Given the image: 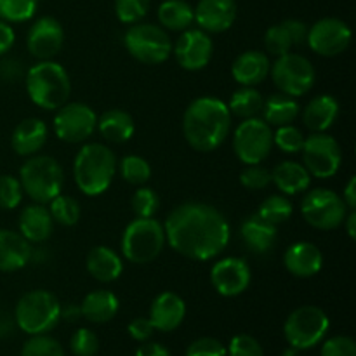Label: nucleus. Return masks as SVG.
Listing matches in <instances>:
<instances>
[{
    "label": "nucleus",
    "instance_id": "f257e3e1",
    "mask_svg": "<svg viewBox=\"0 0 356 356\" xmlns=\"http://www.w3.org/2000/svg\"><path fill=\"white\" fill-rule=\"evenodd\" d=\"M165 240L176 252L193 261L218 257L228 247V219L204 202H184L170 211L163 222Z\"/></svg>",
    "mask_w": 356,
    "mask_h": 356
},
{
    "label": "nucleus",
    "instance_id": "f03ea898",
    "mask_svg": "<svg viewBox=\"0 0 356 356\" xmlns=\"http://www.w3.org/2000/svg\"><path fill=\"white\" fill-rule=\"evenodd\" d=\"M232 129V113L225 101L202 96L191 101L183 115V134L188 145L200 153L218 149Z\"/></svg>",
    "mask_w": 356,
    "mask_h": 356
},
{
    "label": "nucleus",
    "instance_id": "7ed1b4c3",
    "mask_svg": "<svg viewBox=\"0 0 356 356\" xmlns=\"http://www.w3.org/2000/svg\"><path fill=\"white\" fill-rule=\"evenodd\" d=\"M117 156L103 143H89L79 149L73 162V177L87 197H99L111 186L117 174Z\"/></svg>",
    "mask_w": 356,
    "mask_h": 356
},
{
    "label": "nucleus",
    "instance_id": "20e7f679",
    "mask_svg": "<svg viewBox=\"0 0 356 356\" xmlns=\"http://www.w3.org/2000/svg\"><path fill=\"white\" fill-rule=\"evenodd\" d=\"M24 86L31 103L47 111H56L68 103L72 80L65 66L47 59L31 66L24 76Z\"/></svg>",
    "mask_w": 356,
    "mask_h": 356
},
{
    "label": "nucleus",
    "instance_id": "39448f33",
    "mask_svg": "<svg viewBox=\"0 0 356 356\" xmlns=\"http://www.w3.org/2000/svg\"><path fill=\"white\" fill-rule=\"evenodd\" d=\"M19 183L23 191L35 204H49L65 186V172L61 163L49 155L28 156L19 169Z\"/></svg>",
    "mask_w": 356,
    "mask_h": 356
},
{
    "label": "nucleus",
    "instance_id": "423d86ee",
    "mask_svg": "<svg viewBox=\"0 0 356 356\" xmlns=\"http://www.w3.org/2000/svg\"><path fill=\"white\" fill-rule=\"evenodd\" d=\"M165 243V229L159 219L136 218L122 233L120 250L131 263L148 264L162 254Z\"/></svg>",
    "mask_w": 356,
    "mask_h": 356
},
{
    "label": "nucleus",
    "instance_id": "0eeeda50",
    "mask_svg": "<svg viewBox=\"0 0 356 356\" xmlns=\"http://www.w3.org/2000/svg\"><path fill=\"white\" fill-rule=\"evenodd\" d=\"M61 302L52 292L44 289H35L26 292L17 301L14 309L16 325L30 336L47 334L61 320Z\"/></svg>",
    "mask_w": 356,
    "mask_h": 356
},
{
    "label": "nucleus",
    "instance_id": "6e6552de",
    "mask_svg": "<svg viewBox=\"0 0 356 356\" xmlns=\"http://www.w3.org/2000/svg\"><path fill=\"white\" fill-rule=\"evenodd\" d=\"M129 54L145 65H160L172 56V40L159 24L134 23L124 35Z\"/></svg>",
    "mask_w": 356,
    "mask_h": 356
},
{
    "label": "nucleus",
    "instance_id": "1a4fd4ad",
    "mask_svg": "<svg viewBox=\"0 0 356 356\" xmlns=\"http://www.w3.org/2000/svg\"><path fill=\"white\" fill-rule=\"evenodd\" d=\"M330 329L327 313L318 306H301L287 316L284 334L287 343L296 350H309L322 343Z\"/></svg>",
    "mask_w": 356,
    "mask_h": 356
},
{
    "label": "nucleus",
    "instance_id": "9d476101",
    "mask_svg": "<svg viewBox=\"0 0 356 356\" xmlns=\"http://www.w3.org/2000/svg\"><path fill=\"white\" fill-rule=\"evenodd\" d=\"M270 75L277 89L292 97H301L308 94L316 82L313 63L298 52L278 56L271 65Z\"/></svg>",
    "mask_w": 356,
    "mask_h": 356
},
{
    "label": "nucleus",
    "instance_id": "9b49d317",
    "mask_svg": "<svg viewBox=\"0 0 356 356\" xmlns=\"http://www.w3.org/2000/svg\"><path fill=\"white\" fill-rule=\"evenodd\" d=\"M305 193L301 202V214L312 228L330 232L343 226L348 207L339 193L329 188H315Z\"/></svg>",
    "mask_w": 356,
    "mask_h": 356
},
{
    "label": "nucleus",
    "instance_id": "f8f14e48",
    "mask_svg": "<svg viewBox=\"0 0 356 356\" xmlns=\"http://www.w3.org/2000/svg\"><path fill=\"white\" fill-rule=\"evenodd\" d=\"M233 149L245 165L263 163L273 149V129L259 117L245 118L233 132Z\"/></svg>",
    "mask_w": 356,
    "mask_h": 356
},
{
    "label": "nucleus",
    "instance_id": "ddd939ff",
    "mask_svg": "<svg viewBox=\"0 0 356 356\" xmlns=\"http://www.w3.org/2000/svg\"><path fill=\"white\" fill-rule=\"evenodd\" d=\"M302 165L309 176L316 179H329L334 177L341 169L343 152L332 136L327 132H313L305 139L302 145Z\"/></svg>",
    "mask_w": 356,
    "mask_h": 356
},
{
    "label": "nucleus",
    "instance_id": "4468645a",
    "mask_svg": "<svg viewBox=\"0 0 356 356\" xmlns=\"http://www.w3.org/2000/svg\"><path fill=\"white\" fill-rule=\"evenodd\" d=\"M97 125V115L86 103H65L56 110L52 129L61 141L79 145L94 134Z\"/></svg>",
    "mask_w": 356,
    "mask_h": 356
},
{
    "label": "nucleus",
    "instance_id": "2eb2a0df",
    "mask_svg": "<svg viewBox=\"0 0 356 356\" xmlns=\"http://www.w3.org/2000/svg\"><path fill=\"white\" fill-rule=\"evenodd\" d=\"M306 44L318 56L336 58L350 47L351 30L339 17H323L308 28Z\"/></svg>",
    "mask_w": 356,
    "mask_h": 356
},
{
    "label": "nucleus",
    "instance_id": "dca6fc26",
    "mask_svg": "<svg viewBox=\"0 0 356 356\" xmlns=\"http://www.w3.org/2000/svg\"><path fill=\"white\" fill-rule=\"evenodd\" d=\"M172 54L177 65L186 72H200L207 68L214 54V42L200 28H188L172 44Z\"/></svg>",
    "mask_w": 356,
    "mask_h": 356
},
{
    "label": "nucleus",
    "instance_id": "f3484780",
    "mask_svg": "<svg viewBox=\"0 0 356 356\" xmlns=\"http://www.w3.org/2000/svg\"><path fill=\"white\" fill-rule=\"evenodd\" d=\"M252 271L242 257H225L214 263L211 270V284L216 292L225 298H236L249 289Z\"/></svg>",
    "mask_w": 356,
    "mask_h": 356
},
{
    "label": "nucleus",
    "instance_id": "a211bd4d",
    "mask_svg": "<svg viewBox=\"0 0 356 356\" xmlns=\"http://www.w3.org/2000/svg\"><path fill=\"white\" fill-rule=\"evenodd\" d=\"M65 44V30L56 17H38L26 35V47L38 61H47L61 52Z\"/></svg>",
    "mask_w": 356,
    "mask_h": 356
},
{
    "label": "nucleus",
    "instance_id": "6ab92c4d",
    "mask_svg": "<svg viewBox=\"0 0 356 356\" xmlns=\"http://www.w3.org/2000/svg\"><path fill=\"white\" fill-rule=\"evenodd\" d=\"M195 23L205 33H222L236 19L235 0H200L193 9Z\"/></svg>",
    "mask_w": 356,
    "mask_h": 356
},
{
    "label": "nucleus",
    "instance_id": "aec40b11",
    "mask_svg": "<svg viewBox=\"0 0 356 356\" xmlns=\"http://www.w3.org/2000/svg\"><path fill=\"white\" fill-rule=\"evenodd\" d=\"M306 35H308V26L302 21L285 19L268 28L264 35V47L268 54L278 58L306 44Z\"/></svg>",
    "mask_w": 356,
    "mask_h": 356
},
{
    "label": "nucleus",
    "instance_id": "412c9836",
    "mask_svg": "<svg viewBox=\"0 0 356 356\" xmlns=\"http://www.w3.org/2000/svg\"><path fill=\"white\" fill-rule=\"evenodd\" d=\"M186 316V302L176 292H162L149 308V322L160 332H172Z\"/></svg>",
    "mask_w": 356,
    "mask_h": 356
},
{
    "label": "nucleus",
    "instance_id": "4be33fe9",
    "mask_svg": "<svg viewBox=\"0 0 356 356\" xmlns=\"http://www.w3.org/2000/svg\"><path fill=\"white\" fill-rule=\"evenodd\" d=\"M284 266L296 278H312L323 266V254L315 243L296 242L285 250Z\"/></svg>",
    "mask_w": 356,
    "mask_h": 356
},
{
    "label": "nucleus",
    "instance_id": "5701e85b",
    "mask_svg": "<svg viewBox=\"0 0 356 356\" xmlns=\"http://www.w3.org/2000/svg\"><path fill=\"white\" fill-rule=\"evenodd\" d=\"M49 138V127L40 118H24L16 125L10 136V146L19 156H33L40 153Z\"/></svg>",
    "mask_w": 356,
    "mask_h": 356
},
{
    "label": "nucleus",
    "instance_id": "b1692460",
    "mask_svg": "<svg viewBox=\"0 0 356 356\" xmlns=\"http://www.w3.org/2000/svg\"><path fill=\"white\" fill-rule=\"evenodd\" d=\"M271 70L270 56L261 51H245L233 61L232 75L242 87H256L268 79Z\"/></svg>",
    "mask_w": 356,
    "mask_h": 356
},
{
    "label": "nucleus",
    "instance_id": "393cba45",
    "mask_svg": "<svg viewBox=\"0 0 356 356\" xmlns=\"http://www.w3.org/2000/svg\"><path fill=\"white\" fill-rule=\"evenodd\" d=\"M30 242L13 229H0V271L10 273L26 266L31 261Z\"/></svg>",
    "mask_w": 356,
    "mask_h": 356
},
{
    "label": "nucleus",
    "instance_id": "a878e982",
    "mask_svg": "<svg viewBox=\"0 0 356 356\" xmlns=\"http://www.w3.org/2000/svg\"><path fill=\"white\" fill-rule=\"evenodd\" d=\"M17 226L21 235L30 243L45 242L54 232V221L49 209L44 204H35V202L21 211Z\"/></svg>",
    "mask_w": 356,
    "mask_h": 356
},
{
    "label": "nucleus",
    "instance_id": "bb28decb",
    "mask_svg": "<svg viewBox=\"0 0 356 356\" xmlns=\"http://www.w3.org/2000/svg\"><path fill=\"white\" fill-rule=\"evenodd\" d=\"M86 268L94 280L101 284H111L120 278L124 271V259L111 247L97 245L87 254Z\"/></svg>",
    "mask_w": 356,
    "mask_h": 356
},
{
    "label": "nucleus",
    "instance_id": "cd10ccee",
    "mask_svg": "<svg viewBox=\"0 0 356 356\" xmlns=\"http://www.w3.org/2000/svg\"><path fill=\"white\" fill-rule=\"evenodd\" d=\"M278 226L264 221L259 214H252L240 226V236L247 249L254 254H266L277 243Z\"/></svg>",
    "mask_w": 356,
    "mask_h": 356
},
{
    "label": "nucleus",
    "instance_id": "c85d7f7f",
    "mask_svg": "<svg viewBox=\"0 0 356 356\" xmlns=\"http://www.w3.org/2000/svg\"><path fill=\"white\" fill-rule=\"evenodd\" d=\"M271 183L278 188V191H282V195L292 197V195L305 193L309 190L312 176L302 163L285 160L271 170Z\"/></svg>",
    "mask_w": 356,
    "mask_h": 356
},
{
    "label": "nucleus",
    "instance_id": "c756f323",
    "mask_svg": "<svg viewBox=\"0 0 356 356\" xmlns=\"http://www.w3.org/2000/svg\"><path fill=\"white\" fill-rule=\"evenodd\" d=\"M339 117V103L330 94L315 96L302 110V122L312 132H327Z\"/></svg>",
    "mask_w": 356,
    "mask_h": 356
},
{
    "label": "nucleus",
    "instance_id": "7c9ffc66",
    "mask_svg": "<svg viewBox=\"0 0 356 356\" xmlns=\"http://www.w3.org/2000/svg\"><path fill=\"white\" fill-rule=\"evenodd\" d=\"M263 120L270 127H282V125L294 124L301 115V104L298 97H292L284 92H275L268 96L263 103Z\"/></svg>",
    "mask_w": 356,
    "mask_h": 356
},
{
    "label": "nucleus",
    "instance_id": "2f4dec72",
    "mask_svg": "<svg viewBox=\"0 0 356 356\" xmlns=\"http://www.w3.org/2000/svg\"><path fill=\"white\" fill-rule=\"evenodd\" d=\"M118 309H120V301L113 292L106 289L89 292L80 305L82 316L92 323L110 322L117 316Z\"/></svg>",
    "mask_w": 356,
    "mask_h": 356
},
{
    "label": "nucleus",
    "instance_id": "473e14b6",
    "mask_svg": "<svg viewBox=\"0 0 356 356\" xmlns=\"http://www.w3.org/2000/svg\"><path fill=\"white\" fill-rule=\"evenodd\" d=\"M96 129L106 141L122 145V143H127L134 136L136 124L131 113L120 110V108H113V110L104 111L97 118Z\"/></svg>",
    "mask_w": 356,
    "mask_h": 356
},
{
    "label": "nucleus",
    "instance_id": "72a5a7b5",
    "mask_svg": "<svg viewBox=\"0 0 356 356\" xmlns=\"http://www.w3.org/2000/svg\"><path fill=\"white\" fill-rule=\"evenodd\" d=\"M159 21L163 30L184 31L195 21L193 7L186 0H165L159 7Z\"/></svg>",
    "mask_w": 356,
    "mask_h": 356
},
{
    "label": "nucleus",
    "instance_id": "f704fd0d",
    "mask_svg": "<svg viewBox=\"0 0 356 356\" xmlns=\"http://www.w3.org/2000/svg\"><path fill=\"white\" fill-rule=\"evenodd\" d=\"M263 103L264 97L261 96L256 87H240L232 94L226 106H228L229 113L245 120V118L257 117L263 110Z\"/></svg>",
    "mask_w": 356,
    "mask_h": 356
},
{
    "label": "nucleus",
    "instance_id": "c9c22d12",
    "mask_svg": "<svg viewBox=\"0 0 356 356\" xmlns=\"http://www.w3.org/2000/svg\"><path fill=\"white\" fill-rule=\"evenodd\" d=\"M292 212H294V205L291 204V200H289L285 195H270V197L264 198L263 204L259 205L257 214H259L264 221L278 226L282 225V222L289 221V219L292 218Z\"/></svg>",
    "mask_w": 356,
    "mask_h": 356
},
{
    "label": "nucleus",
    "instance_id": "e433bc0d",
    "mask_svg": "<svg viewBox=\"0 0 356 356\" xmlns=\"http://www.w3.org/2000/svg\"><path fill=\"white\" fill-rule=\"evenodd\" d=\"M117 169H120V176L125 183L136 184V186H143L152 177V165L148 160L139 155H125Z\"/></svg>",
    "mask_w": 356,
    "mask_h": 356
},
{
    "label": "nucleus",
    "instance_id": "4c0bfd02",
    "mask_svg": "<svg viewBox=\"0 0 356 356\" xmlns=\"http://www.w3.org/2000/svg\"><path fill=\"white\" fill-rule=\"evenodd\" d=\"M49 212L52 216V221L61 226H75L79 222L80 214H82L79 202L73 197L63 193H59L58 197L49 202Z\"/></svg>",
    "mask_w": 356,
    "mask_h": 356
},
{
    "label": "nucleus",
    "instance_id": "58836bf2",
    "mask_svg": "<svg viewBox=\"0 0 356 356\" xmlns=\"http://www.w3.org/2000/svg\"><path fill=\"white\" fill-rule=\"evenodd\" d=\"M38 0H0V19L7 23H23L31 19Z\"/></svg>",
    "mask_w": 356,
    "mask_h": 356
},
{
    "label": "nucleus",
    "instance_id": "ea45409f",
    "mask_svg": "<svg viewBox=\"0 0 356 356\" xmlns=\"http://www.w3.org/2000/svg\"><path fill=\"white\" fill-rule=\"evenodd\" d=\"M305 139L306 136L302 134L301 129L296 127L294 124L282 125V127H277V131L273 132V145L277 146L280 152L289 153V155L301 153Z\"/></svg>",
    "mask_w": 356,
    "mask_h": 356
},
{
    "label": "nucleus",
    "instance_id": "a19ab883",
    "mask_svg": "<svg viewBox=\"0 0 356 356\" xmlns=\"http://www.w3.org/2000/svg\"><path fill=\"white\" fill-rule=\"evenodd\" d=\"M21 356H65V350L54 337L37 334L24 343Z\"/></svg>",
    "mask_w": 356,
    "mask_h": 356
},
{
    "label": "nucleus",
    "instance_id": "79ce46f5",
    "mask_svg": "<svg viewBox=\"0 0 356 356\" xmlns=\"http://www.w3.org/2000/svg\"><path fill=\"white\" fill-rule=\"evenodd\" d=\"M131 205L136 218H155L160 209V197L152 188L141 186L132 195Z\"/></svg>",
    "mask_w": 356,
    "mask_h": 356
},
{
    "label": "nucleus",
    "instance_id": "37998d69",
    "mask_svg": "<svg viewBox=\"0 0 356 356\" xmlns=\"http://www.w3.org/2000/svg\"><path fill=\"white\" fill-rule=\"evenodd\" d=\"M152 0H115V14L125 24L139 23L148 14Z\"/></svg>",
    "mask_w": 356,
    "mask_h": 356
},
{
    "label": "nucleus",
    "instance_id": "c03bdc74",
    "mask_svg": "<svg viewBox=\"0 0 356 356\" xmlns=\"http://www.w3.org/2000/svg\"><path fill=\"white\" fill-rule=\"evenodd\" d=\"M23 186L19 179L10 174L0 176V209L3 211H13L23 200Z\"/></svg>",
    "mask_w": 356,
    "mask_h": 356
},
{
    "label": "nucleus",
    "instance_id": "a18cd8bd",
    "mask_svg": "<svg viewBox=\"0 0 356 356\" xmlns=\"http://www.w3.org/2000/svg\"><path fill=\"white\" fill-rule=\"evenodd\" d=\"M240 184L247 190H264L271 184V170L263 167L261 163L256 165H245V169L240 172Z\"/></svg>",
    "mask_w": 356,
    "mask_h": 356
},
{
    "label": "nucleus",
    "instance_id": "49530a36",
    "mask_svg": "<svg viewBox=\"0 0 356 356\" xmlns=\"http://www.w3.org/2000/svg\"><path fill=\"white\" fill-rule=\"evenodd\" d=\"M70 348H72L75 356H94L99 350V339L90 329H79L73 332L70 339Z\"/></svg>",
    "mask_w": 356,
    "mask_h": 356
},
{
    "label": "nucleus",
    "instance_id": "de8ad7c7",
    "mask_svg": "<svg viewBox=\"0 0 356 356\" xmlns=\"http://www.w3.org/2000/svg\"><path fill=\"white\" fill-rule=\"evenodd\" d=\"M229 356H264L263 346L256 337L249 334H238L232 339L228 348Z\"/></svg>",
    "mask_w": 356,
    "mask_h": 356
},
{
    "label": "nucleus",
    "instance_id": "09e8293b",
    "mask_svg": "<svg viewBox=\"0 0 356 356\" xmlns=\"http://www.w3.org/2000/svg\"><path fill=\"white\" fill-rule=\"evenodd\" d=\"M186 356H228V350L214 337H200L188 346Z\"/></svg>",
    "mask_w": 356,
    "mask_h": 356
},
{
    "label": "nucleus",
    "instance_id": "8fccbe9b",
    "mask_svg": "<svg viewBox=\"0 0 356 356\" xmlns=\"http://www.w3.org/2000/svg\"><path fill=\"white\" fill-rule=\"evenodd\" d=\"M322 356H356L355 341L348 336L330 337L323 343Z\"/></svg>",
    "mask_w": 356,
    "mask_h": 356
},
{
    "label": "nucleus",
    "instance_id": "3c124183",
    "mask_svg": "<svg viewBox=\"0 0 356 356\" xmlns=\"http://www.w3.org/2000/svg\"><path fill=\"white\" fill-rule=\"evenodd\" d=\"M129 330V336L132 337V339L139 341V343H145V341H148L149 337L153 336V332H155V327L152 325V322H149V318H134L131 323H129L127 327Z\"/></svg>",
    "mask_w": 356,
    "mask_h": 356
},
{
    "label": "nucleus",
    "instance_id": "603ef678",
    "mask_svg": "<svg viewBox=\"0 0 356 356\" xmlns=\"http://www.w3.org/2000/svg\"><path fill=\"white\" fill-rule=\"evenodd\" d=\"M16 42V33L7 21L0 19V56L9 52Z\"/></svg>",
    "mask_w": 356,
    "mask_h": 356
},
{
    "label": "nucleus",
    "instance_id": "864d4df0",
    "mask_svg": "<svg viewBox=\"0 0 356 356\" xmlns=\"http://www.w3.org/2000/svg\"><path fill=\"white\" fill-rule=\"evenodd\" d=\"M136 356H170V353L165 346H162V344L145 341V344H141V346L138 348V351H136Z\"/></svg>",
    "mask_w": 356,
    "mask_h": 356
},
{
    "label": "nucleus",
    "instance_id": "5fc2aeb1",
    "mask_svg": "<svg viewBox=\"0 0 356 356\" xmlns=\"http://www.w3.org/2000/svg\"><path fill=\"white\" fill-rule=\"evenodd\" d=\"M341 198H343V202L346 204L348 211H355L356 209V177L351 176L350 181L346 183V186H344V191L343 195H341Z\"/></svg>",
    "mask_w": 356,
    "mask_h": 356
},
{
    "label": "nucleus",
    "instance_id": "6e6d98bb",
    "mask_svg": "<svg viewBox=\"0 0 356 356\" xmlns=\"http://www.w3.org/2000/svg\"><path fill=\"white\" fill-rule=\"evenodd\" d=\"M344 228H346V233L348 236H350L351 240L356 238V212L355 211H350L346 214V218H344L343 221Z\"/></svg>",
    "mask_w": 356,
    "mask_h": 356
},
{
    "label": "nucleus",
    "instance_id": "4d7b16f0",
    "mask_svg": "<svg viewBox=\"0 0 356 356\" xmlns=\"http://www.w3.org/2000/svg\"><path fill=\"white\" fill-rule=\"evenodd\" d=\"M82 316V313H80V306H66L65 309H61V318H66V320H76Z\"/></svg>",
    "mask_w": 356,
    "mask_h": 356
},
{
    "label": "nucleus",
    "instance_id": "13d9d810",
    "mask_svg": "<svg viewBox=\"0 0 356 356\" xmlns=\"http://www.w3.org/2000/svg\"><path fill=\"white\" fill-rule=\"evenodd\" d=\"M13 329V323L7 318V315H0V336H7Z\"/></svg>",
    "mask_w": 356,
    "mask_h": 356
},
{
    "label": "nucleus",
    "instance_id": "bf43d9fd",
    "mask_svg": "<svg viewBox=\"0 0 356 356\" xmlns=\"http://www.w3.org/2000/svg\"><path fill=\"white\" fill-rule=\"evenodd\" d=\"M299 355V350H296V348H289V350L284 351V355L282 356H298Z\"/></svg>",
    "mask_w": 356,
    "mask_h": 356
}]
</instances>
